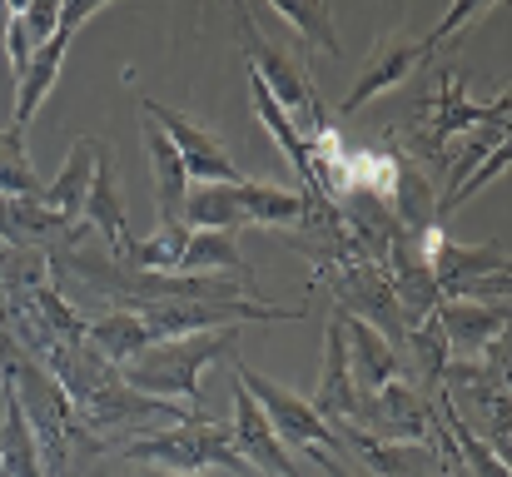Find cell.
<instances>
[{"label": "cell", "mask_w": 512, "mask_h": 477, "mask_svg": "<svg viewBox=\"0 0 512 477\" xmlns=\"http://www.w3.org/2000/svg\"><path fill=\"white\" fill-rule=\"evenodd\" d=\"M234 328H209V333H184V338H165L150 343L145 353H135L120 378L135 393H160V403H189V413H199V373L214 358H234ZM204 418V413H199Z\"/></svg>", "instance_id": "1"}, {"label": "cell", "mask_w": 512, "mask_h": 477, "mask_svg": "<svg viewBox=\"0 0 512 477\" xmlns=\"http://www.w3.org/2000/svg\"><path fill=\"white\" fill-rule=\"evenodd\" d=\"M120 453L130 463H150V468H160V473H170V477H199V473H214V468H224V473H234V477L254 473L234 453L229 428L224 423H209V418H189V423H174L165 433H145V438L125 443Z\"/></svg>", "instance_id": "2"}, {"label": "cell", "mask_w": 512, "mask_h": 477, "mask_svg": "<svg viewBox=\"0 0 512 477\" xmlns=\"http://www.w3.org/2000/svg\"><path fill=\"white\" fill-rule=\"evenodd\" d=\"M309 204L299 189H274V184H204L184 199V224L189 229H219L234 234L244 224H289L304 219Z\"/></svg>", "instance_id": "3"}, {"label": "cell", "mask_w": 512, "mask_h": 477, "mask_svg": "<svg viewBox=\"0 0 512 477\" xmlns=\"http://www.w3.org/2000/svg\"><path fill=\"white\" fill-rule=\"evenodd\" d=\"M239 383H244V388H249V398L264 408V418H269V428H274V438H279L284 448H294V453L314 458L329 477H348L343 473V463L334 458V443H339V438H334V428L309 408V398H299V393L279 388L274 378H264V373L244 368V363H239Z\"/></svg>", "instance_id": "4"}, {"label": "cell", "mask_w": 512, "mask_h": 477, "mask_svg": "<svg viewBox=\"0 0 512 477\" xmlns=\"http://www.w3.org/2000/svg\"><path fill=\"white\" fill-rule=\"evenodd\" d=\"M473 15H483V5H458V10H448L423 40H408V35H383L378 45H373V55H368V65H363V75H358V85L348 90V100L339 105V115H353L358 105H368L373 95H383V90H393L398 80H408L453 30H463Z\"/></svg>", "instance_id": "5"}, {"label": "cell", "mask_w": 512, "mask_h": 477, "mask_svg": "<svg viewBox=\"0 0 512 477\" xmlns=\"http://www.w3.org/2000/svg\"><path fill=\"white\" fill-rule=\"evenodd\" d=\"M105 10H110V5H65V15H60V30H55L50 40H40V45H35V55H30V65H25L20 85H15L10 135H25V130H30L35 110L50 100V90H55V80H60V65H65V50H70L75 30H80L85 20L105 15Z\"/></svg>", "instance_id": "6"}, {"label": "cell", "mask_w": 512, "mask_h": 477, "mask_svg": "<svg viewBox=\"0 0 512 477\" xmlns=\"http://www.w3.org/2000/svg\"><path fill=\"white\" fill-rule=\"evenodd\" d=\"M140 105H145V115L170 135V145L179 150L189 179H204V184H244V169L229 159V150H224L209 130H199L189 115H179V110L160 105V100H150V95H140Z\"/></svg>", "instance_id": "7"}, {"label": "cell", "mask_w": 512, "mask_h": 477, "mask_svg": "<svg viewBox=\"0 0 512 477\" xmlns=\"http://www.w3.org/2000/svg\"><path fill=\"white\" fill-rule=\"evenodd\" d=\"M90 229L105 239L110 259L115 264H130V224H125V204H120V169H115V150L100 140L95 145V174H90V194H85V209Z\"/></svg>", "instance_id": "8"}, {"label": "cell", "mask_w": 512, "mask_h": 477, "mask_svg": "<svg viewBox=\"0 0 512 477\" xmlns=\"http://www.w3.org/2000/svg\"><path fill=\"white\" fill-rule=\"evenodd\" d=\"M229 443L234 453L254 468V473H269V477H299V463L289 458V448L274 438L264 408L249 398L244 383H234V428H229Z\"/></svg>", "instance_id": "9"}, {"label": "cell", "mask_w": 512, "mask_h": 477, "mask_svg": "<svg viewBox=\"0 0 512 477\" xmlns=\"http://www.w3.org/2000/svg\"><path fill=\"white\" fill-rule=\"evenodd\" d=\"M324 423H353L358 418V393H353V373H348V333H343V314L329 318L324 333V373L309 403Z\"/></svg>", "instance_id": "10"}, {"label": "cell", "mask_w": 512, "mask_h": 477, "mask_svg": "<svg viewBox=\"0 0 512 477\" xmlns=\"http://www.w3.org/2000/svg\"><path fill=\"white\" fill-rule=\"evenodd\" d=\"M343 333H348V373H353V393H383L388 383L403 378V363L393 353L388 338H378L368 328V318H343Z\"/></svg>", "instance_id": "11"}, {"label": "cell", "mask_w": 512, "mask_h": 477, "mask_svg": "<svg viewBox=\"0 0 512 477\" xmlns=\"http://www.w3.org/2000/svg\"><path fill=\"white\" fill-rule=\"evenodd\" d=\"M0 477H45V458H40L35 428H30L10 378L0 388Z\"/></svg>", "instance_id": "12"}, {"label": "cell", "mask_w": 512, "mask_h": 477, "mask_svg": "<svg viewBox=\"0 0 512 477\" xmlns=\"http://www.w3.org/2000/svg\"><path fill=\"white\" fill-rule=\"evenodd\" d=\"M95 135H85V140H75V150L65 159V169L55 174V184H45L40 189V204H45V214L60 224V229H70L75 219H80V209H85V194H90V174H95Z\"/></svg>", "instance_id": "13"}, {"label": "cell", "mask_w": 512, "mask_h": 477, "mask_svg": "<svg viewBox=\"0 0 512 477\" xmlns=\"http://www.w3.org/2000/svg\"><path fill=\"white\" fill-rule=\"evenodd\" d=\"M438 318V328H443V338L453 343V348H463V353H493V343L503 338V328H508V309L498 304H438L433 309Z\"/></svg>", "instance_id": "14"}, {"label": "cell", "mask_w": 512, "mask_h": 477, "mask_svg": "<svg viewBox=\"0 0 512 477\" xmlns=\"http://www.w3.org/2000/svg\"><path fill=\"white\" fill-rule=\"evenodd\" d=\"M140 135L150 145V164H155V189H160V224H184V199H189V174L184 159L170 145V135L155 120H140Z\"/></svg>", "instance_id": "15"}, {"label": "cell", "mask_w": 512, "mask_h": 477, "mask_svg": "<svg viewBox=\"0 0 512 477\" xmlns=\"http://www.w3.org/2000/svg\"><path fill=\"white\" fill-rule=\"evenodd\" d=\"M209 274V269H229L234 279H244L249 284V259L239 254V239L234 234H219V229H194L189 234V244H184V254H179V264H174V274Z\"/></svg>", "instance_id": "16"}, {"label": "cell", "mask_w": 512, "mask_h": 477, "mask_svg": "<svg viewBox=\"0 0 512 477\" xmlns=\"http://www.w3.org/2000/svg\"><path fill=\"white\" fill-rule=\"evenodd\" d=\"M269 15H279L284 25H294V45H299V70H309V55H339V35H334V15L329 5H274Z\"/></svg>", "instance_id": "17"}, {"label": "cell", "mask_w": 512, "mask_h": 477, "mask_svg": "<svg viewBox=\"0 0 512 477\" xmlns=\"http://www.w3.org/2000/svg\"><path fill=\"white\" fill-rule=\"evenodd\" d=\"M363 418H373L378 428H388V433H398V438H423V428H428L423 398L408 393L403 383H388V388L378 393V408H368Z\"/></svg>", "instance_id": "18"}, {"label": "cell", "mask_w": 512, "mask_h": 477, "mask_svg": "<svg viewBox=\"0 0 512 477\" xmlns=\"http://www.w3.org/2000/svg\"><path fill=\"white\" fill-rule=\"evenodd\" d=\"M433 413H438V423L448 428V438L468 453V463H473V473L478 477H508V463H503V453H493V448H483V438H473V428L458 418V408H453V398H433Z\"/></svg>", "instance_id": "19"}, {"label": "cell", "mask_w": 512, "mask_h": 477, "mask_svg": "<svg viewBox=\"0 0 512 477\" xmlns=\"http://www.w3.org/2000/svg\"><path fill=\"white\" fill-rule=\"evenodd\" d=\"M40 179L25 155V135H0V199H40Z\"/></svg>", "instance_id": "20"}, {"label": "cell", "mask_w": 512, "mask_h": 477, "mask_svg": "<svg viewBox=\"0 0 512 477\" xmlns=\"http://www.w3.org/2000/svg\"><path fill=\"white\" fill-rule=\"evenodd\" d=\"M30 55H35V45H30V35H25V25H20L15 5H5V60H10V75H15V85H20V75H25Z\"/></svg>", "instance_id": "21"}, {"label": "cell", "mask_w": 512, "mask_h": 477, "mask_svg": "<svg viewBox=\"0 0 512 477\" xmlns=\"http://www.w3.org/2000/svg\"><path fill=\"white\" fill-rule=\"evenodd\" d=\"M5 269H10V254H0V274H5Z\"/></svg>", "instance_id": "22"}, {"label": "cell", "mask_w": 512, "mask_h": 477, "mask_svg": "<svg viewBox=\"0 0 512 477\" xmlns=\"http://www.w3.org/2000/svg\"><path fill=\"white\" fill-rule=\"evenodd\" d=\"M150 477H170V473H150Z\"/></svg>", "instance_id": "23"}]
</instances>
